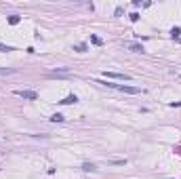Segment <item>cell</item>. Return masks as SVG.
Returning <instances> with one entry per match:
<instances>
[{"label": "cell", "mask_w": 181, "mask_h": 179, "mask_svg": "<svg viewBox=\"0 0 181 179\" xmlns=\"http://www.w3.org/2000/svg\"><path fill=\"white\" fill-rule=\"evenodd\" d=\"M114 88H118V91H122V93H129V95H137V93H141V88H137V86H124V84H114Z\"/></svg>", "instance_id": "cell-1"}, {"label": "cell", "mask_w": 181, "mask_h": 179, "mask_svg": "<svg viewBox=\"0 0 181 179\" xmlns=\"http://www.w3.org/2000/svg\"><path fill=\"white\" fill-rule=\"evenodd\" d=\"M105 78H116V80H131L129 74H122V72H105Z\"/></svg>", "instance_id": "cell-2"}, {"label": "cell", "mask_w": 181, "mask_h": 179, "mask_svg": "<svg viewBox=\"0 0 181 179\" xmlns=\"http://www.w3.org/2000/svg\"><path fill=\"white\" fill-rule=\"evenodd\" d=\"M15 95H19V97H23V99H30V101H34L36 97H38V95H36L34 91H23V88H21V91H15Z\"/></svg>", "instance_id": "cell-3"}, {"label": "cell", "mask_w": 181, "mask_h": 179, "mask_svg": "<svg viewBox=\"0 0 181 179\" xmlns=\"http://www.w3.org/2000/svg\"><path fill=\"white\" fill-rule=\"evenodd\" d=\"M76 101H78V97H76V95H68L65 99H61L59 103H61V105H72V103H76Z\"/></svg>", "instance_id": "cell-4"}, {"label": "cell", "mask_w": 181, "mask_h": 179, "mask_svg": "<svg viewBox=\"0 0 181 179\" xmlns=\"http://www.w3.org/2000/svg\"><path fill=\"white\" fill-rule=\"evenodd\" d=\"M129 49H131V51H135V53H143V51H145V49H143V44H137V42H131V44H129Z\"/></svg>", "instance_id": "cell-5"}, {"label": "cell", "mask_w": 181, "mask_h": 179, "mask_svg": "<svg viewBox=\"0 0 181 179\" xmlns=\"http://www.w3.org/2000/svg\"><path fill=\"white\" fill-rule=\"evenodd\" d=\"M8 23H11V25H17V23H19V15H11V17H8Z\"/></svg>", "instance_id": "cell-6"}, {"label": "cell", "mask_w": 181, "mask_h": 179, "mask_svg": "<svg viewBox=\"0 0 181 179\" xmlns=\"http://www.w3.org/2000/svg\"><path fill=\"white\" fill-rule=\"evenodd\" d=\"M171 36H173V38H179L181 36V28H173L171 30Z\"/></svg>", "instance_id": "cell-7"}, {"label": "cell", "mask_w": 181, "mask_h": 179, "mask_svg": "<svg viewBox=\"0 0 181 179\" xmlns=\"http://www.w3.org/2000/svg\"><path fill=\"white\" fill-rule=\"evenodd\" d=\"M51 120H53V122H63V116H61V114H53Z\"/></svg>", "instance_id": "cell-8"}, {"label": "cell", "mask_w": 181, "mask_h": 179, "mask_svg": "<svg viewBox=\"0 0 181 179\" xmlns=\"http://www.w3.org/2000/svg\"><path fill=\"white\" fill-rule=\"evenodd\" d=\"M82 169H84V171H95V164H93V162H84Z\"/></svg>", "instance_id": "cell-9"}, {"label": "cell", "mask_w": 181, "mask_h": 179, "mask_svg": "<svg viewBox=\"0 0 181 179\" xmlns=\"http://www.w3.org/2000/svg\"><path fill=\"white\" fill-rule=\"evenodd\" d=\"M74 49H76L78 53H84V51H86V44H76V47H74Z\"/></svg>", "instance_id": "cell-10"}, {"label": "cell", "mask_w": 181, "mask_h": 179, "mask_svg": "<svg viewBox=\"0 0 181 179\" xmlns=\"http://www.w3.org/2000/svg\"><path fill=\"white\" fill-rule=\"evenodd\" d=\"M90 42L93 44H101V38H99V36H90Z\"/></svg>", "instance_id": "cell-11"}, {"label": "cell", "mask_w": 181, "mask_h": 179, "mask_svg": "<svg viewBox=\"0 0 181 179\" xmlns=\"http://www.w3.org/2000/svg\"><path fill=\"white\" fill-rule=\"evenodd\" d=\"M131 21H139V13H131Z\"/></svg>", "instance_id": "cell-12"}, {"label": "cell", "mask_w": 181, "mask_h": 179, "mask_svg": "<svg viewBox=\"0 0 181 179\" xmlns=\"http://www.w3.org/2000/svg\"><path fill=\"white\" fill-rule=\"evenodd\" d=\"M0 51H4V53H6V51H13V47H6V44H0Z\"/></svg>", "instance_id": "cell-13"}]
</instances>
